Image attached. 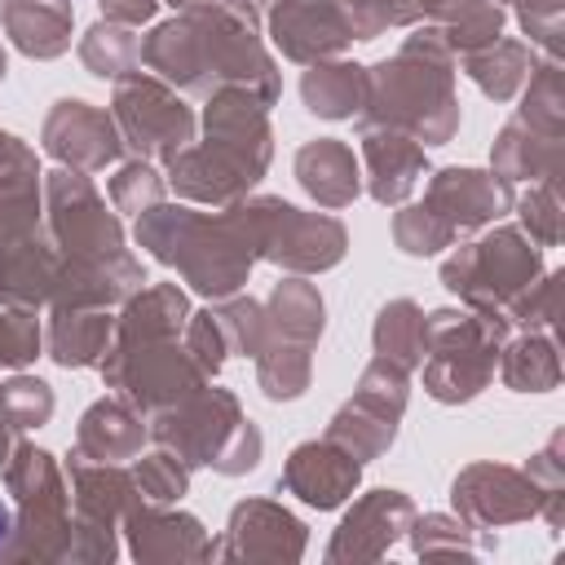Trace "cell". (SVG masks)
Listing matches in <instances>:
<instances>
[{
    "label": "cell",
    "instance_id": "cell-29",
    "mask_svg": "<svg viewBox=\"0 0 565 565\" xmlns=\"http://www.w3.org/2000/svg\"><path fill=\"white\" fill-rule=\"evenodd\" d=\"M490 172H499L503 181H547L556 177L561 181V168H565V141L561 137H547L530 124H521L516 115L499 128L494 137V150H490Z\"/></svg>",
    "mask_w": 565,
    "mask_h": 565
},
{
    "label": "cell",
    "instance_id": "cell-56",
    "mask_svg": "<svg viewBox=\"0 0 565 565\" xmlns=\"http://www.w3.org/2000/svg\"><path fill=\"white\" fill-rule=\"evenodd\" d=\"M172 9H185V4H225V0H168Z\"/></svg>",
    "mask_w": 565,
    "mask_h": 565
},
{
    "label": "cell",
    "instance_id": "cell-12",
    "mask_svg": "<svg viewBox=\"0 0 565 565\" xmlns=\"http://www.w3.org/2000/svg\"><path fill=\"white\" fill-rule=\"evenodd\" d=\"M40 199H44V234L62 265H102L128 252L119 212L106 207L88 172L57 163L53 172L40 177Z\"/></svg>",
    "mask_w": 565,
    "mask_h": 565
},
{
    "label": "cell",
    "instance_id": "cell-57",
    "mask_svg": "<svg viewBox=\"0 0 565 565\" xmlns=\"http://www.w3.org/2000/svg\"><path fill=\"white\" fill-rule=\"evenodd\" d=\"M4 71H9V57H4V44H0V84H4Z\"/></svg>",
    "mask_w": 565,
    "mask_h": 565
},
{
    "label": "cell",
    "instance_id": "cell-37",
    "mask_svg": "<svg viewBox=\"0 0 565 565\" xmlns=\"http://www.w3.org/2000/svg\"><path fill=\"white\" fill-rule=\"evenodd\" d=\"M521 124L547 132V137H565V93H561V66L556 57H543L534 62L525 88H521V110H516Z\"/></svg>",
    "mask_w": 565,
    "mask_h": 565
},
{
    "label": "cell",
    "instance_id": "cell-4",
    "mask_svg": "<svg viewBox=\"0 0 565 565\" xmlns=\"http://www.w3.org/2000/svg\"><path fill=\"white\" fill-rule=\"evenodd\" d=\"M358 119L397 128L419 146H446L459 132L455 53L437 26H415L393 57L366 66V97Z\"/></svg>",
    "mask_w": 565,
    "mask_h": 565
},
{
    "label": "cell",
    "instance_id": "cell-45",
    "mask_svg": "<svg viewBox=\"0 0 565 565\" xmlns=\"http://www.w3.org/2000/svg\"><path fill=\"white\" fill-rule=\"evenodd\" d=\"M393 243H397L406 256H433V252L450 247L455 234H450L424 203H397V216H393Z\"/></svg>",
    "mask_w": 565,
    "mask_h": 565
},
{
    "label": "cell",
    "instance_id": "cell-41",
    "mask_svg": "<svg viewBox=\"0 0 565 565\" xmlns=\"http://www.w3.org/2000/svg\"><path fill=\"white\" fill-rule=\"evenodd\" d=\"M128 472H132V486L146 503H177L190 490V468L163 446H154L150 455H137Z\"/></svg>",
    "mask_w": 565,
    "mask_h": 565
},
{
    "label": "cell",
    "instance_id": "cell-32",
    "mask_svg": "<svg viewBox=\"0 0 565 565\" xmlns=\"http://www.w3.org/2000/svg\"><path fill=\"white\" fill-rule=\"evenodd\" d=\"M494 371L512 393H552L561 384V353L552 331H521L503 340Z\"/></svg>",
    "mask_w": 565,
    "mask_h": 565
},
{
    "label": "cell",
    "instance_id": "cell-40",
    "mask_svg": "<svg viewBox=\"0 0 565 565\" xmlns=\"http://www.w3.org/2000/svg\"><path fill=\"white\" fill-rule=\"evenodd\" d=\"M163 199H168V181L150 159H128L115 168V177H110V207L115 212L141 216Z\"/></svg>",
    "mask_w": 565,
    "mask_h": 565
},
{
    "label": "cell",
    "instance_id": "cell-27",
    "mask_svg": "<svg viewBox=\"0 0 565 565\" xmlns=\"http://www.w3.org/2000/svg\"><path fill=\"white\" fill-rule=\"evenodd\" d=\"M0 26L18 53L49 62V57H62L71 49L75 9H71V0H4Z\"/></svg>",
    "mask_w": 565,
    "mask_h": 565
},
{
    "label": "cell",
    "instance_id": "cell-6",
    "mask_svg": "<svg viewBox=\"0 0 565 565\" xmlns=\"http://www.w3.org/2000/svg\"><path fill=\"white\" fill-rule=\"evenodd\" d=\"M150 441L172 450L185 468H212L221 477H243L260 463L265 437L260 428L243 415L238 397L230 388H194L190 397L146 415Z\"/></svg>",
    "mask_w": 565,
    "mask_h": 565
},
{
    "label": "cell",
    "instance_id": "cell-25",
    "mask_svg": "<svg viewBox=\"0 0 565 565\" xmlns=\"http://www.w3.org/2000/svg\"><path fill=\"white\" fill-rule=\"evenodd\" d=\"M291 168H296L300 190L318 207H327V212L349 207L362 194V163H358L353 146L340 141V137H313V141H305L296 150Z\"/></svg>",
    "mask_w": 565,
    "mask_h": 565
},
{
    "label": "cell",
    "instance_id": "cell-55",
    "mask_svg": "<svg viewBox=\"0 0 565 565\" xmlns=\"http://www.w3.org/2000/svg\"><path fill=\"white\" fill-rule=\"evenodd\" d=\"M13 146H18V137H13V132H4V128H0V168H4V163H9V154H13Z\"/></svg>",
    "mask_w": 565,
    "mask_h": 565
},
{
    "label": "cell",
    "instance_id": "cell-26",
    "mask_svg": "<svg viewBox=\"0 0 565 565\" xmlns=\"http://www.w3.org/2000/svg\"><path fill=\"white\" fill-rule=\"evenodd\" d=\"M146 437H150V428H146V415L137 406H128L124 397H97L79 415L71 450L84 459H97V463H128L141 455Z\"/></svg>",
    "mask_w": 565,
    "mask_h": 565
},
{
    "label": "cell",
    "instance_id": "cell-18",
    "mask_svg": "<svg viewBox=\"0 0 565 565\" xmlns=\"http://www.w3.org/2000/svg\"><path fill=\"white\" fill-rule=\"evenodd\" d=\"M516 203L512 181H503L499 172H481V168H437L428 172L424 185V207L459 238L468 230L494 225L499 216H508Z\"/></svg>",
    "mask_w": 565,
    "mask_h": 565
},
{
    "label": "cell",
    "instance_id": "cell-28",
    "mask_svg": "<svg viewBox=\"0 0 565 565\" xmlns=\"http://www.w3.org/2000/svg\"><path fill=\"white\" fill-rule=\"evenodd\" d=\"M110 335H115V313L110 309H49L44 353L66 371L102 366V358L110 349Z\"/></svg>",
    "mask_w": 565,
    "mask_h": 565
},
{
    "label": "cell",
    "instance_id": "cell-2",
    "mask_svg": "<svg viewBox=\"0 0 565 565\" xmlns=\"http://www.w3.org/2000/svg\"><path fill=\"white\" fill-rule=\"evenodd\" d=\"M185 318L190 296L177 282L137 287L115 318V335L102 358V380L141 415H154L207 384V375L181 340Z\"/></svg>",
    "mask_w": 565,
    "mask_h": 565
},
{
    "label": "cell",
    "instance_id": "cell-46",
    "mask_svg": "<svg viewBox=\"0 0 565 565\" xmlns=\"http://www.w3.org/2000/svg\"><path fill=\"white\" fill-rule=\"evenodd\" d=\"M556 313H561V274H556V269L539 274V278L503 309L508 327L516 322V327H525V331H552Z\"/></svg>",
    "mask_w": 565,
    "mask_h": 565
},
{
    "label": "cell",
    "instance_id": "cell-39",
    "mask_svg": "<svg viewBox=\"0 0 565 565\" xmlns=\"http://www.w3.org/2000/svg\"><path fill=\"white\" fill-rule=\"evenodd\" d=\"M216 322H221V335L230 344V353H243V358H256L269 340V322H265V305L252 300V296H225L212 305Z\"/></svg>",
    "mask_w": 565,
    "mask_h": 565
},
{
    "label": "cell",
    "instance_id": "cell-3",
    "mask_svg": "<svg viewBox=\"0 0 565 565\" xmlns=\"http://www.w3.org/2000/svg\"><path fill=\"white\" fill-rule=\"evenodd\" d=\"M274 154L269 106L247 88H221L203 106V137L177 150L163 181L185 203L230 207L256 190Z\"/></svg>",
    "mask_w": 565,
    "mask_h": 565
},
{
    "label": "cell",
    "instance_id": "cell-49",
    "mask_svg": "<svg viewBox=\"0 0 565 565\" xmlns=\"http://www.w3.org/2000/svg\"><path fill=\"white\" fill-rule=\"evenodd\" d=\"M181 340H185L190 358L199 362V371H203L207 380H212V375L225 366V358H230V344H225L221 322H216V313H212V309H190Z\"/></svg>",
    "mask_w": 565,
    "mask_h": 565
},
{
    "label": "cell",
    "instance_id": "cell-1",
    "mask_svg": "<svg viewBox=\"0 0 565 565\" xmlns=\"http://www.w3.org/2000/svg\"><path fill=\"white\" fill-rule=\"evenodd\" d=\"M141 62L150 75L168 79L185 97H212L221 88H247L265 106L278 102L282 79L265 53L260 22L243 18L234 4H185L177 18L159 22L141 40Z\"/></svg>",
    "mask_w": 565,
    "mask_h": 565
},
{
    "label": "cell",
    "instance_id": "cell-20",
    "mask_svg": "<svg viewBox=\"0 0 565 565\" xmlns=\"http://www.w3.org/2000/svg\"><path fill=\"white\" fill-rule=\"evenodd\" d=\"M411 521H415L411 494L388 490V486L366 490L335 525V534L327 543V561H380V556H388V547L397 539H406Z\"/></svg>",
    "mask_w": 565,
    "mask_h": 565
},
{
    "label": "cell",
    "instance_id": "cell-34",
    "mask_svg": "<svg viewBox=\"0 0 565 565\" xmlns=\"http://www.w3.org/2000/svg\"><path fill=\"white\" fill-rule=\"evenodd\" d=\"M79 62H84L88 75L110 79V84L132 75V71H141V35H137V26L97 18L79 40Z\"/></svg>",
    "mask_w": 565,
    "mask_h": 565
},
{
    "label": "cell",
    "instance_id": "cell-8",
    "mask_svg": "<svg viewBox=\"0 0 565 565\" xmlns=\"http://www.w3.org/2000/svg\"><path fill=\"white\" fill-rule=\"evenodd\" d=\"M503 340L508 318L499 313H481L468 305L424 313V362L415 366L424 375V393L446 406L472 402L494 380Z\"/></svg>",
    "mask_w": 565,
    "mask_h": 565
},
{
    "label": "cell",
    "instance_id": "cell-19",
    "mask_svg": "<svg viewBox=\"0 0 565 565\" xmlns=\"http://www.w3.org/2000/svg\"><path fill=\"white\" fill-rule=\"evenodd\" d=\"M309 530L274 499L234 503L225 534L212 543V561H300Z\"/></svg>",
    "mask_w": 565,
    "mask_h": 565
},
{
    "label": "cell",
    "instance_id": "cell-15",
    "mask_svg": "<svg viewBox=\"0 0 565 565\" xmlns=\"http://www.w3.org/2000/svg\"><path fill=\"white\" fill-rule=\"evenodd\" d=\"M406 393H411V371L393 366L388 358H371L362 366V375H358L353 397L331 415L322 437L335 441L340 450H349L358 463L380 459L397 437V424H402V411H406Z\"/></svg>",
    "mask_w": 565,
    "mask_h": 565
},
{
    "label": "cell",
    "instance_id": "cell-17",
    "mask_svg": "<svg viewBox=\"0 0 565 565\" xmlns=\"http://www.w3.org/2000/svg\"><path fill=\"white\" fill-rule=\"evenodd\" d=\"M40 146L49 159H57L62 168H75V172H102V168L119 163V154H124L110 110L93 106L84 97L53 102V110L44 115V128H40Z\"/></svg>",
    "mask_w": 565,
    "mask_h": 565
},
{
    "label": "cell",
    "instance_id": "cell-35",
    "mask_svg": "<svg viewBox=\"0 0 565 565\" xmlns=\"http://www.w3.org/2000/svg\"><path fill=\"white\" fill-rule=\"evenodd\" d=\"M371 344H375V358H388L393 366L415 371L424 362V309L411 296L380 305L375 327H371Z\"/></svg>",
    "mask_w": 565,
    "mask_h": 565
},
{
    "label": "cell",
    "instance_id": "cell-14",
    "mask_svg": "<svg viewBox=\"0 0 565 565\" xmlns=\"http://www.w3.org/2000/svg\"><path fill=\"white\" fill-rule=\"evenodd\" d=\"M71 481V552L66 561H115L119 543L115 530L124 512L141 499L132 486V472L124 463H97L71 450L66 459Z\"/></svg>",
    "mask_w": 565,
    "mask_h": 565
},
{
    "label": "cell",
    "instance_id": "cell-21",
    "mask_svg": "<svg viewBox=\"0 0 565 565\" xmlns=\"http://www.w3.org/2000/svg\"><path fill=\"white\" fill-rule=\"evenodd\" d=\"M358 163H362V185L375 203L397 207L415 194V185L428 177V154L415 137L384 128V124H362L358 141Z\"/></svg>",
    "mask_w": 565,
    "mask_h": 565
},
{
    "label": "cell",
    "instance_id": "cell-48",
    "mask_svg": "<svg viewBox=\"0 0 565 565\" xmlns=\"http://www.w3.org/2000/svg\"><path fill=\"white\" fill-rule=\"evenodd\" d=\"M388 4H393V26H437L446 35L490 0H388Z\"/></svg>",
    "mask_w": 565,
    "mask_h": 565
},
{
    "label": "cell",
    "instance_id": "cell-16",
    "mask_svg": "<svg viewBox=\"0 0 565 565\" xmlns=\"http://www.w3.org/2000/svg\"><path fill=\"white\" fill-rule=\"evenodd\" d=\"M455 516L472 530H499L539 516V490L525 477V468L508 463H468L450 481Z\"/></svg>",
    "mask_w": 565,
    "mask_h": 565
},
{
    "label": "cell",
    "instance_id": "cell-52",
    "mask_svg": "<svg viewBox=\"0 0 565 565\" xmlns=\"http://www.w3.org/2000/svg\"><path fill=\"white\" fill-rule=\"evenodd\" d=\"M97 9H102V18H110V22L141 26V22H150V18H154L159 0H97Z\"/></svg>",
    "mask_w": 565,
    "mask_h": 565
},
{
    "label": "cell",
    "instance_id": "cell-47",
    "mask_svg": "<svg viewBox=\"0 0 565 565\" xmlns=\"http://www.w3.org/2000/svg\"><path fill=\"white\" fill-rule=\"evenodd\" d=\"M561 433H552L547 437V446L525 463V477L534 481V490H539V516L552 525V530H561V499H565V463H561Z\"/></svg>",
    "mask_w": 565,
    "mask_h": 565
},
{
    "label": "cell",
    "instance_id": "cell-51",
    "mask_svg": "<svg viewBox=\"0 0 565 565\" xmlns=\"http://www.w3.org/2000/svg\"><path fill=\"white\" fill-rule=\"evenodd\" d=\"M331 9L344 18L353 40H375L393 26V4L388 0H331Z\"/></svg>",
    "mask_w": 565,
    "mask_h": 565
},
{
    "label": "cell",
    "instance_id": "cell-22",
    "mask_svg": "<svg viewBox=\"0 0 565 565\" xmlns=\"http://www.w3.org/2000/svg\"><path fill=\"white\" fill-rule=\"evenodd\" d=\"M265 31H269L274 49L300 66L340 57L353 44V35H349L344 18L331 9V0H278L265 13Z\"/></svg>",
    "mask_w": 565,
    "mask_h": 565
},
{
    "label": "cell",
    "instance_id": "cell-11",
    "mask_svg": "<svg viewBox=\"0 0 565 565\" xmlns=\"http://www.w3.org/2000/svg\"><path fill=\"white\" fill-rule=\"evenodd\" d=\"M539 274H543L539 247L512 225H494L490 234L455 247L441 260V287L455 291L468 309L499 313V318Z\"/></svg>",
    "mask_w": 565,
    "mask_h": 565
},
{
    "label": "cell",
    "instance_id": "cell-30",
    "mask_svg": "<svg viewBox=\"0 0 565 565\" xmlns=\"http://www.w3.org/2000/svg\"><path fill=\"white\" fill-rule=\"evenodd\" d=\"M366 97V66L327 57L300 75V102L318 119H353Z\"/></svg>",
    "mask_w": 565,
    "mask_h": 565
},
{
    "label": "cell",
    "instance_id": "cell-31",
    "mask_svg": "<svg viewBox=\"0 0 565 565\" xmlns=\"http://www.w3.org/2000/svg\"><path fill=\"white\" fill-rule=\"evenodd\" d=\"M265 322H269V340H291L313 349L327 327V305L313 282H305L300 274H287L265 300Z\"/></svg>",
    "mask_w": 565,
    "mask_h": 565
},
{
    "label": "cell",
    "instance_id": "cell-38",
    "mask_svg": "<svg viewBox=\"0 0 565 565\" xmlns=\"http://www.w3.org/2000/svg\"><path fill=\"white\" fill-rule=\"evenodd\" d=\"M53 406H57V397L40 375H13V380L0 384V419L13 433L44 428L53 419Z\"/></svg>",
    "mask_w": 565,
    "mask_h": 565
},
{
    "label": "cell",
    "instance_id": "cell-10",
    "mask_svg": "<svg viewBox=\"0 0 565 565\" xmlns=\"http://www.w3.org/2000/svg\"><path fill=\"white\" fill-rule=\"evenodd\" d=\"M234 207L256 243V260H269L300 278L335 269L344 260L349 230L327 212H305L278 194H247Z\"/></svg>",
    "mask_w": 565,
    "mask_h": 565
},
{
    "label": "cell",
    "instance_id": "cell-7",
    "mask_svg": "<svg viewBox=\"0 0 565 565\" xmlns=\"http://www.w3.org/2000/svg\"><path fill=\"white\" fill-rule=\"evenodd\" d=\"M40 177L35 150L18 137L9 163L0 168V305H49L57 252L44 234Z\"/></svg>",
    "mask_w": 565,
    "mask_h": 565
},
{
    "label": "cell",
    "instance_id": "cell-42",
    "mask_svg": "<svg viewBox=\"0 0 565 565\" xmlns=\"http://www.w3.org/2000/svg\"><path fill=\"white\" fill-rule=\"evenodd\" d=\"M472 525H463L459 516H446V512H415L406 539H411V552L415 556H472Z\"/></svg>",
    "mask_w": 565,
    "mask_h": 565
},
{
    "label": "cell",
    "instance_id": "cell-43",
    "mask_svg": "<svg viewBox=\"0 0 565 565\" xmlns=\"http://www.w3.org/2000/svg\"><path fill=\"white\" fill-rule=\"evenodd\" d=\"M556 177L547 181H530V190L512 203L516 216H521V234L534 243V247H556L561 243V194H556Z\"/></svg>",
    "mask_w": 565,
    "mask_h": 565
},
{
    "label": "cell",
    "instance_id": "cell-24",
    "mask_svg": "<svg viewBox=\"0 0 565 565\" xmlns=\"http://www.w3.org/2000/svg\"><path fill=\"white\" fill-rule=\"evenodd\" d=\"M119 530L128 534V552L137 561H212V539L199 516L177 512L172 503L137 499Z\"/></svg>",
    "mask_w": 565,
    "mask_h": 565
},
{
    "label": "cell",
    "instance_id": "cell-9",
    "mask_svg": "<svg viewBox=\"0 0 565 565\" xmlns=\"http://www.w3.org/2000/svg\"><path fill=\"white\" fill-rule=\"evenodd\" d=\"M4 490L13 494V530L0 547V561H66L71 552V486L66 468L31 446L18 441L4 463Z\"/></svg>",
    "mask_w": 565,
    "mask_h": 565
},
{
    "label": "cell",
    "instance_id": "cell-33",
    "mask_svg": "<svg viewBox=\"0 0 565 565\" xmlns=\"http://www.w3.org/2000/svg\"><path fill=\"white\" fill-rule=\"evenodd\" d=\"M455 66H463V75H468L486 97H494V102H512V97L525 88L530 71H534V49L521 44V40L499 35L494 44H486V49L459 57Z\"/></svg>",
    "mask_w": 565,
    "mask_h": 565
},
{
    "label": "cell",
    "instance_id": "cell-53",
    "mask_svg": "<svg viewBox=\"0 0 565 565\" xmlns=\"http://www.w3.org/2000/svg\"><path fill=\"white\" fill-rule=\"evenodd\" d=\"M13 446H18V441H13V428L0 419V472H4V463H9V455H13Z\"/></svg>",
    "mask_w": 565,
    "mask_h": 565
},
{
    "label": "cell",
    "instance_id": "cell-5",
    "mask_svg": "<svg viewBox=\"0 0 565 565\" xmlns=\"http://www.w3.org/2000/svg\"><path fill=\"white\" fill-rule=\"evenodd\" d=\"M137 243L159 265L177 269L181 282L207 300H225V296L243 291V282L256 265V243L234 203L216 207V212H199L194 203L163 199L137 216Z\"/></svg>",
    "mask_w": 565,
    "mask_h": 565
},
{
    "label": "cell",
    "instance_id": "cell-23",
    "mask_svg": "<svg viewBox=\"0 0 565 565\" xmlns=\"http://www.w3.org/2000/svg\"><path fill=\"white\" fill-rule=\"evenodd\" d=\"M358 481H362V463L349 450H340L335 441H327V437L300 441L287 455L282 472H278V490L296 494L300 503H309L318 512L340 508L358 490Z\"/></svg>",
    "mask_w": 565,
    "mask_h": 565
},
{
    "label": "cell",
    "instance_id": "cell-13",
    "mask_svg": "<svg viewBox=\"0 0 565 565\" xmlns=\"http://www.w3.org/2000/svg\"><path fill=\"white\" fill-rule=\"evenodd\" d=\"M110 119L119 128V141L128 150H137V159H150V163H168L199 132V119H194L185 93H177L168 79H159L150 71H132V75L115 79Z\"/></svg>",
    "mask_w": 565,
    "mask_h": 565
},
{
    "label": "cell",
    "instance_id": "cell-44",
    "mask_svg": "<svg viewBox=\"0 0 565 565\" xmlns=\"http://www.w3.org/2000/svg\"><path fill=\"white\" fill-rule=\"evenodd\" d=\"M44 349V327H40V309L26 305H0V366L22 371L40 358Z\"/></svg>",
    "mask_w": 565,
    "mask_h": 565
},
{
    "label": "cell",
    "instance_id": "cell-36",
    "mask_svg": "<svg viewBox=\"0 0 565 565\" xmlns=\"http://www.w3.org/2000/svg\"><path fill=\"white\" fill-rule=\"evenodd\" d=\"M256 384L269 402H296L313 380V349L291 340H265V349L252 358Z\"/></svg>",
    "mask_w": 565,
    "mask_h": 565
},
{
    "label": "cell",
    "instance_id": "cell-54",
    "mask_svg": "<svg viewBox=\"0 0 565 565\" xmlns=\"http://www.w3.org/2000/svg\"><path fill=\"white\" fill-rule=\"evenodd\" d=\"M9 530H13V512H9V503L0 499V547L9 543Z\"/></svg>",
    "mask_w": 565,
    "mask_h": 565
},
{
    "label": "cell",
    "instance_id": "cell-50",
    "mask_svg": "<svg viewBox=\"0 0 565 565\" xmlns=\"http://www.w3.org/2000/svg\"><path fill=\"white\" fill-rule=\"evenodd\" d=\"M494 4H512L530 44L547 49V57H556V40H561V0H494Z\"/></svg>",
    "mask_w": 565,
    "mask_h": 565
}]
</instances>
